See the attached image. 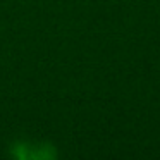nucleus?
<instances>
[{"mask_svg":"<svg viewBox=\"0 0 160 160\" xmlns=\"http://www.w3.org/2000/svg\"><path fill=\"white\" fill-rule=\"evenodd\" d=\"M14 153L16 157L19 158H52L55 157V150L52 148L50 145H35V143H16Z\"/></svg>","mask_w":160,"mask_h":160,"instance_id":"obj_1","label":"nucleus"}]
</instances>
